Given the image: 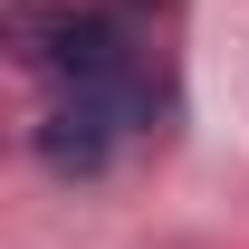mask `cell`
Segmentation results:
<instances>
[{"instance_id": "cell-1", "label": "cell", "mask_w": 249, "mask_h": 249, "mask_svg": "<svg viewBox=\"0 0 249 249\" xmlns=\"http://www.w3.org/2000/svg\"><path fill=\"white\" fill-rule=\"evenodd\" d=\"M106 154V96H77L48 115V163H96Z\"/></svg>"}]
</instances>
